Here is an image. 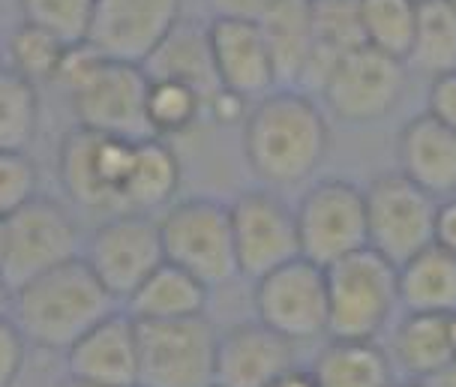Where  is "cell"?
<instances>
[{
	"label": "cell",
	"instance_id": "cell-1",
	"mask_svg": "<svg viewBox=\"0 0 456 387\" xmlns=\"http://www.w3.org/2000/svg\"><path fill=\"white\" fill-rule=\"evenodd\" d=\"M330 148V117L315 96L276 87L256 100L243 117V157L267 189L306 183Z\"/></svg>",
	"mask_w": 456,
	"mask_h": 387
},
{
	"label": "cell",
	"instance_id": "cell-2",
	"mask_svg": "<svg viewBox=\"0 0 456 387\" xmlns=\"http://www.w3.org/2000/svg\"><path fill=\"white\" fill-rule=\"evenodd\" d=\"M118 297L96 279L81 255L12 288L10 318L28 345L45 351H67L91 327L120 310Z\"/></svg>",
	"mask_w": 456,
	"mask_h": 387
},
{
	"label": "cell",
	"instance_id": "cell-3",
	"mask_svg": "<svg viewBox=\"0 0 456 387\" xmlns=\"http://www.w3.org/2000/svg\"><path fill=\"white\" fill-rule=\"evenodd\" d=\"M328 273V336L337 340H379L399 306V268L372 246L339 258Z\"/></svg>",
	"mask_w": 456,
	"mask_h": 387
},
{
	"label": "cell",
	"instance_id": "cell-4",
	"mask_svg": "<svg viewBox=\"0 0 456 387\" xmlns=\"http://www.w3.org/2000/svg\"><path fill=\"white\" fill-rule=\"evenodd\" d=\"M133 139L76 126L57 150V181L76 207L100 216L129 214V174L135 163Z\"/></svg>",
	"mask_w": 456,
	"mask_h": 387
},
{
	"label": "cell",
	"instance_id": "cell-5",
	"mask_svg": "<svg viewBox=\"0 0 456 387\" xmlns=\"http://www.w3.org/2000/svg\"><path fill=\"white\" fill-rule=\"evenodd\" d=\"M157 222L166 262L190 270L208 288H219L240 277L232 214L225 201L205 196L171 201Z\"/></svg>",
	"mask_w": 456,
	"mask_h": 387
},
{
	"label": "cell",
	"instance_id": "cell-6",
	"mask_svg": "<svg viewBox=\"0 0 456 387\" xmlns=\"http://www.w3.org/2000/svg\"><path fill=\"white\" fill-rule=\"evenodd\" d=\"M216 340L208 312L138 321V387H216Z\"/></svg>",
	"mask_w": 456,
	"mask_h": 387
},
{
	"label": "cell",
	"instance_id": "cell-7",
	"mask_svg": "<svg viewBox=\"0 0 456 387\" xmlns=\"http://www.w3.org/2000/svg\"><path fill=\"white\" fill-rule=\"evenodd\" d=\"M409 67L372 45L342 54L322 85L319 102L342 126H372L394 115L403 102Z\"/></svg>",
	"mask_w": 456,
	"mask_h": 387
},
{
	"label": "cell",
	"instance_id": "cell-8",
	"mask_svg": "<svg viewBox=\"0 0 456 387\" xmlns=\"http://www.w3.org/2000/svg\"><path fill=\"white\" fill-rule=\"evenodd\" d=\"M81 229L63 201L39 192L15 214L4 216L0 277L10 288L81 255Z\"/></svg>",
	"mask_w": 456,
	"mask_h": 387
},
{
	"label": "cell",
	"instance_id": "cell-9",
	"mask_svg": "<svg viewBox=\"0 0 456 387\" xmlns=\"http://www.w3.org/2000/svg\"><path fill=\"white\" fill-rule=\"evenodd\" d=\"M366 192V235L370 246L396 268L433 246L438 198L420 189L403 172L372 177Z\"/></svg>",
	"mask_w": 456,
	"mask_h": 387
},
{
	"label": "cell",
	"instance_id": "cell-10",
	"mask_svg": "<svg viewBox=\"0 0 456 387\" xmlns=\"http://www.w3.org/2000/svg\"><path fill=\"white\" fill-rule=\"evenodd\" d=\"M300 255L330 268L339 258L370 246L366 192L342 177H322L300 196L297 207Z\"/></svg>",
	"mask_w": 456,
	"mask_h": 387
},
{
	"label": "cell",
	"instance_id": "cell-11",
	"mask_svg": "<svg viewBox=\"0 0 456 387\" xmlns=\"http://www.w3.org/2000/svg\"><path fill=\"white\" fill-rule=\"evenodd\" d=\"M252 312L291 343L328 336V273L304 255L291 258L252 282Z\"/></svg>",
	"mask_w": 456,
	"mask_h": 387
},
{
	"label": "cell",
	"instance_id": "cell-12",
	"mask_svg": "<svg viewBox=\"0 0 456 387\" xmlns=\"http://www.w3.org/2000/svg\"><path fill=\"white\" fill-rule=\"evenodd\" d=\"M81 258L109 292L126 303L153 270L166 262L159 222L151 214L105 216L81 246Z\"/></svg>",
	"mask_w": 456,
	"mask_h": 387
},
{
	"label": "cell",
	"instance_id": "cell-13",
	"mask_svg": "<svg viewBox=\"0 0 456 387\" xmlns=\"http://www.w3.org/2000/svg\"><path fill=\"white\" fill-rule=\"evenodd\" d=\"M238 273L256 282L300 255L295 207L276 189L252 187L228 201Z\"/></svg>",
	"mask_w": 456,
	"mask_h": 387
},
{
	"label": "cell",
	"instance_id": "cell-14",
	"mask_svg": "<svg viewBox=\"0 0 456 387\" xmlns=\"http://www.w3.org/2000/svg\"><path fill=\"white\" fill-rule=\"evenodd\" d=\"M148 91L151 78L144 67L105 60L91 82L69 96L76 126L114 139H157L148 124Z\"/></svg>",
	"mask_w": 456,
	"mask_h": 387
},
{
	"label": "cell",
	"instance_id": "cell-15",
	"mask_svg": "<svg viewBox=\"0 0 456 387\" xmlns=\"http://www.w3.org/2000/svg\"><path fill=\"white\" fill-rule=\"evenodd\" d=\"M181 12L183 0H96L87 43L109 60L144 67Z\"/></svg>",
	"mask_w": 456,
	"mask_h": 387
},
{
	"label": "cell",
	"instance_id": "cell-16",
	"mask_svg": "<svg viewBox=\"0 0 456 387\" xmlns=\"http://www.w3.org/2000/svg\"><path fill=\"white\" fill-rule=\"evenodd\" d=\"M297 369L295 343L258 318L219 330L216 387H271Z\"/></svg>",
	"mask_w": 456,
	"mask_h": 387
},
{
	"label": "cell",
	"instance_id": "cell-17",
	"mask_svg": "<svg viewBox=\"0 0 456 387\" xmlns=\"http://www.w3.org/2000/svg\"><path fill=\"white\" fill-rule=\"evenodd\" d=\"M210 48H214L219 87L247 102L276 91V69L265 30L243 19H210Z\"/></svg>",
	"mask_w": 456,
	"mask_h": 387
},
{
	"label": "cell",
	"instance_id": "cell-18",
	"mask_svg": "<svg viewBox=\"0 0 456 387\" xmlns=\"http://www.w3.org/2000/svg\"><path fill=\"white\" fill-rule=\"evenodd\" d=\"M67 373L102 387H138V321L120 306L63 351Z\"/></svg>",
	"mask_w": 456,
	"mask_h": 387
},
{
	"label": "cell",
	"instance_id": "cell-19",
	"mask_svg": "<svg viewBox=\"0 0 456 387\" xmlns=\"http://www.w3.org/2000/svg\"><path fill=\"white\" fill-rule=\"evenodd\" d=\"M396 163L409 181L438 201L456 196V129L433 115H418L399 129Z\"/></svg>",
	"mask_w": 456,
	"mask_h": 387
},
{
	"label": "cell",
	"instance_id": "cell-20",
	"mask_svg": "<svg viewBox=\"0 0 456 387\" xmlns=\"http://www.w3.org/2000/svg\"><path fill=\"white\" fill-rule=\"evenodd\" d=\"M144 72L148 78H159V82H181L190 85L192 91L205 96L210 106L214 96L223 91L216 78V63H214V48H210L208 24H186L177 21L171 28V34L153 48V54L144 60Z\"/></svg>",
	"mask_w": 456,
	"mask_h": 387
},
{
	"label": "cell",
	"instance_id": "cell-21",
	"mask_svg": "<svg viewBox=\"0 0 456 387\" xmlns=\"http://www.w3.org/2000/svg\"><path fill=\"white\" fill-rule=\"evenodd\" d=\"M385 351L396 373L409 382H427L429 375L442 373L456 360L447 334V316L436 312H403V318L390 327Z\"/></svg>",
	"mask_w": 456,
	"mask_h": 387
},
{
	"label": "cell",
	"instance_id": "cell-22",
	"mask_svg": "<svg viewBox=\"0 0 456 387\" xmlns=\"http://www.w3.org/2000/svg\"><path fill=\"white\" fill-rule=\"evenodd\" d=\"M210 301V288L190 270L177 268L171 262H162L133 297L124 303V310L135 321H171V318H192L205 316Z\"/></svg>",
	"mask_w": 456,
	"mask_h": 387
},
{
	"label": "cell",
	"instance_id": "cell-23",
	"mask_svg": "<svg viewBox=\"0 0 456 387\" xmlns=\"http://www.w3.org/2000/svg\"><path fill=\"white\" fill-rule=\"evenodd\" d=\"M315 387H394L396 369L376 340L330 336L309 367Z\"/></svg>",
	"mask_w": 456,
	"mask_h": 387
},
{
	"label": "cell",
	"instance_id": "cell-24",
	"mask_svg": "<svg viewBox=\"0 0 456 387\" xmlns=\"http://www.w3.org/2000/svg\"><path fill=\"white\" fill-rule=\"evenodd\" d=\"M399 306L403 312H456V255L433 244L399 264Z\"/></svg>",
	"mask_w": 456,
	"mask_h": 387
},
{
	"label": "cell",
	"instance_id": "cell-25",
	"mask_svg": "<svg viewBox=\"0 0 456 387\" xmlns=\"http://www.w3.org/2000/svg\"><path fill=\"white\" fill-rule=\"evenodd\" d=\"M181 189V159L166 139H142L129 174V214H162Z\"/></svg>",
	"mask_w": 456,
	"mask_h": 387
},
{
	"label": "cell",
	"instance_id": "cell-26",
	"mask_svg": "<svg viewBox=\"0 0 456 387\" xmlns=\"http://www.w3.org/2000/svg\"><path fill=\"white\" fill-rule=\"evenodd\" d=\"M405 67L427 78L456 69V4L453 0H418L411 52Z\"/></svg>",
	"mask_w": 456,
	"mask_h": 387
},
{
	"label": "cell",
	"instance_id": "cell-27",
	"mask_svg": "<svg viewBox=\"0 0 456 387\" xmlns=\"http://www.w3.org/2000/svg\"><path fill=\"white\" fill-rule=\"evenodd\" d=\"M39 129V87L0 67V150H28Z\"/></svg>",
	"mask_w": 456,
	"mask_h": 387
},
{
	"label": "cell",
	"instance_id": "cell-28",
	"mask_svg": "<svg viewBox=\"0 0 456 387\" xmlns=\"http://www.w3.org/2000/svg\"><path fill=\"white\" fill-rule=\"evenodd\" d=\"M366 45L405 60L411 52L418 0H357Z\"/></svg>",
	"mask_w": 456,
	"mask_h": 387
},
{
	"label": "cell",
	"instance_id": "cell-29",
	"mask_svg": "<svg viewBox=\"0 0 456 387\" xmlns=\"http://www.w3.org/2000/svg\"><path fill=\"white\" fill-rule=\"evenodd\" d=\"M63 52H67L63 39H57L54 34H48V30L28 21L15 24L4 45L6 67L24 76L28 82H34L37 87L54 82V72L61 67Z\"/></svg>",
	"mask_w": 456,
	"mask_h": 387
},
{
	"label": "cell",
	"instance_id": "cell-30",
	"mask_svg": "<svg viewBox=\"0 0 456 387\" xmlns=\"http://www.w3.org/2000/svg\"><path fill=\"white\" fill-rule=\"evenodd\" d=\"M208 115V102L199 91L181 82H159L151 78L148 91V124L157 139L183 135Z\"/></svg>",
	"mask_w": 456,
	"mask_h": 387
},
{
	"label": "cell",
	"instance_id": "cell-31",
	"mask_svg": "<svg viewBox=\"0 0 456 387\" xmlns=\"http://www.w3.org/2000/svg\"><path fill=\"white\" fill-rule=\"evenodd\" d=\"M21 21L37 24L67 45L85 43L91 34L96 0H19Z\"/></svg>",
	"mask_w": 456,
	"mask_h": 387
},
{
	"label": "cell",
	"instance_id": "cell-32",
	"mask_svg": "<svg viewBox=\"0 0 456 387\" xmlns=\"http://www.w3.org/2000/svg\"><path fill=\"white\" fill-rule=\"evenodd\" d=\"M39 196V168L28 150H0V216H10Z\"/></svg>",
	"mask_w": 456,
	"mask_h": 387
},
{
	"label": "cell",
	"instance_id": "cell-33",
	"mask_svg": "<svg viewBox=\"0 0 456 387\" xmlns=\"http://www.w3.org/2000/svg\"><path fill=\"white\" fill-rule=\"evenodd\" d=\"M109 60V58H102L96 48L87 43H76V45H67V52H63V60H61V67H57L54 72V87L57 91H63L67 96H76L81 87H85L91 78L100 72L102 63Z\"/></svg>",
	"mask_w": 456,
	"mask_h": 387
},
{
	"label": "cell",
	"instance_id": "cell-34",
	"mask_svg": "<svg viewBox=\"0 0 456 387\" xmlns=\"http://www.w3.org/2000/svg\"><path fill=\"white\" fill-rule=\"evenodd\" d=\"M24 358H28V340L10 316H0V387H15Z\"/></svg>",
	"mask_w": 456,
	"mask_h": 387
},
{
	"label": "cell",
	"instance_id": "cell-35",
	"mask_svg": "<svg viewBox=\"0 0 456 387\" xmlns=\"http://www.w3.org/2000/svg\"><path fill=\"white\" fill-rule=\"evenodd\" d=\"M291 0H208L210 19H243L252 24H265L273 19Z\"/></svg>",
	"mask_w": 456,
	"mask_h": 387
},
{
	"label": "cell",
	"instance_id": "cell-36",
	"mask_svg": "<svg viewBox=\"0 0 456 387\" xmlns=\"http://www.w3.org/2000/svg\"><path fill=\"white\" fill-rule=\"evenodd\" d=\"M427 115H433L436 120H442L444 126L456 129V69L429 78Z\"/></svg>",
	"mask_w": 456,
	"mask_h": 387
},
{
	"label": "cell",
	"instance_id": "cell-37",
	"mask_svg": "<svg viewBox=\"0 0 456 387\" xmlns=\"http://www.w3.org/2000/svg\"><path fill=\"white\" fill-rule=\"evenodd\" d=\"M436 246L447 249L456 255V196H447L438 201L436 211Z\"/></svg>",
	"mask_w": 456,
	"mask_h": 387
},
{
	"label": "cell",
	"instance_id": "cell-38",
	"mask_svg": "<svg viewBox=\"0 0 456 387\" xmlns=\"http://www.w3.org/2000/svg\"><path fill=\"white\" fill-rule=\"evenodd\" d=\"M271 387H315V382H313V375H309V369H291V373H285L280 382Z\"/></svg>",
	"mask_w": 456,
	"mask_h": 387
},
{
	"label": "cell",
	"instance_id": "cell-39",
	"mask_svg": "<svg viewBox=\"0 0 456 387\" xmlns=\"http://www.w3.org/2000/svg\"><path fill=\"white\" fill-rule=\"evenodd\" d=\"M423 384H427V387H456V360H453V364H447L442 373L429 375Z\"/></svg>",
	"mask_w": 456,
	"mask_h": 387
},
{
	"label": "cell",
	"instance_id": "cell-40",
	"mask_svg": "<svg viewBox=\"0 0 456 387\" xmlns=\"http://www.w3.org/2000/svg\"><path fill=\"white\" fill-rule=\"evenodd\" d=\"M10 301H12V288L0 277V316H10Z\"/></svg>",
	"mask_w": 456,
	"mask_h": 387
},
{
	"label": "cell",
	"instance_id": "cell-41",
	"mask_svg": "<svg viewBox=\"0 0 456 387\" xmlns=\"http://www.w3.org/2000/svg\"><path fill=\"white\" fill-rule=\"evenodd\" d=\"M54 387H102V384H94V382H85V378H76V375H63L61 382H57Z\"/></svg>",
	"mask_w": 456,
	"mask_h": 387
},
{
	"label": "cell",
	"instance_id": "cell-42",
	"mask_svg": "<svg viewBox=\"0 0 456 387\" xmlns=\"http://www.w3.org/2000/svg\"><path fill=\"white\" fill-rule=\"evenodd\" d=\"M447 334H451V349H453V358H456V312L447 316Z\"/></svg>",
	"mask_w": 456,
	"mask_h": 387
},
{
	"label": "cell",
	"instance_id": "cell-43",
	"mask_svg": "<svg viewBox=\"0 0 456 387\" xmlns=\"http://www.w3.org/2000/svg\"><path fill=\"white\" fill-rule=\"evenodd\" d=\"M394 387H427L423 382H409V378H405V382H396Z\"/></svg>",
	"mask_w": 456,
	"mask_h": 387
},
{
	"label": "cell",
	"instance_id": "cell-44",
	"mask_svg": "<svg viewBox=\"0 0 456 387\" xmlns=\"http://www.w3.org/2000/svg\"><path fill=\"white\" fill-rule=\"evenodd\" d=\"M0 67H4V45H0Z\"/></svg>",
	"mask_w": 456,
	"mask_h": 387
},
{
	"label": "cell",
	"instance_id": "cell-45",
	"mask_svg": "<svg viewBox=\"0 0 456 387\" xmlns=\"http://www.w3.org/2000/svg\"><path fill=\"white\" fill-rule=\"evenodd\" d=\"M453 4H456V0H453Z\"/></svg>",
	"mask_w": 456,
	"mask_h": 387
}]
</instances>
